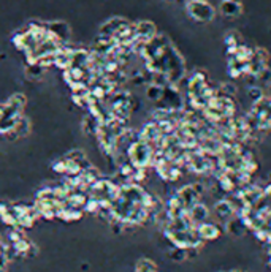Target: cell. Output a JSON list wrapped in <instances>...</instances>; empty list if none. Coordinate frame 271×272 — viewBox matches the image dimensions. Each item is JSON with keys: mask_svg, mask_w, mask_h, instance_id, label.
<instances>
[{"mask_svg": "<svg viewBox=\"0 0 271 272\" xmlns=\"http://www.w3.org/2000/svg\"><path fill=\"white\" fill-rule=\"evenodd\" d=\"M187 12L195 21H200V22L211 21V19L214 18V8L208 2H203V0H192V2H189Z\"/></svg>", "mask_w": 271, "mask_h": 272, "instance_id": "obj_1", "label": "cell"}, {"mask_svg": "<svg viewBox=\"0 0 271 272\" xmlns=\"http://www.w3.org/2000/svg\"><path fill=\"white\" fill-rule=\"evenodd\" d=\"M219 232L220 231L214 223H201L198 231H197V234L201 239H216L219 236Z\"/></svg>", "mask_w": 271, "mask_h": 272, "instance_id": "obj_2", "label": "cell"}, {"mask_svg": "<svg viewBox=\"0 0 271 272\" xmlns=\"http://www.w3.org/2000/svg\"><path fill=\"white\" fill-rule=\"evenodd\" d=\"M135 272H157V269H156V264H154L152 261L141 260V261H138Z\"/></svg>", "mask_w": 271, "mask_h": 272, "instance_id": "obj_3", "label": "cell"}, {"mask_svg": "<svg viewBox=\"0 0 271 272\" xmlns=\"http://www.w3.org/2000/svg\"><path fill=\"white\" fill-rule=\"evenodd\" d=\"M230 272H241V270H230Z\"/></svg>", "mask_w": 271, "mask_h": 272, "instance_id": "obj_4", "label": "cell"}]
</instances>
